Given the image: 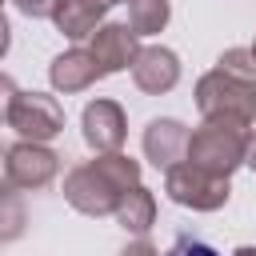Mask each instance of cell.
<instances>
[{"label":"cell","instance_id":"ac0fdd59","mask_svg":"<svg viewBox=\"0 0 256 256\" xmlns=\"http://www.w3.org/2000/svg\"><path fill=\"white\" fill-rule=\"evenodd\" d=\"M12 4H16V8H20L28 20H44V16L52 20V8H56L60 0H12Z\"/></svg>","mask_w":256,"mask_h":256},{"label":"cell","instance_id":"d4e9b609","mask_svg":"<svg viewBox=\"0 0 256 256\" xmlns=\"http://www.w3.org/2000/svg\"><path fill=\"white\" fill-rule=\"evenodd\" d=\"M104 4H128V0H104Z\"/></svg>","mask_w":256,"mask_h":256},{"label":"cell","instance_id":"8fae6325","mask_svg":"<svg viewBox=\"0 0 256 256\" xmlns=\"http://www.w3.org/2000/svg\"><path fill=\"white\" fill-rule=\"evenodd\" d=\"M48 80H52L56 92L72 96V92L92 88V84L104 80V76H100V68H96V60H92L88 48H68V52H60V56L48 64Z\"/></svg>","mask_w":256,"mask_h":256},{"label":"cell","instance_id":"4316f807","mask_svg":"<svg viewBox=\"0 0 256 256\" xmlns=\"http://www.w3.org/2000/svg\"><path fill=\"white\" fill-rule=\"evenodd\" d=\"M0 12H4V0H0Z\"/></svg>","mask_w":256,"mask_h":256},{"label":"cell","instance_id":"277c9868","mask_svg":"<svg viewBox=\"0 0 256 256\" xmlns=\"http://www.w3.org/2000/svg\"><path fill=\"white\" fill-rule=\"evenodd\" d=\"M252 88L256 80H244L228 68H212L196 80V108L204 120L212 116H232V120H248V100H252ZM252 124V120H248Z\"/></svg>","mask_w":256,"mask_h":256},{"label":"cell","instance_id":"9a60e30c","mask_svg":"<svg viewBox=\"0 0 256 256\" xmlns=\"http://www.w3.org/2000/svg\"><path fill=\"white\" fill-rule=\"evenodd\" d=\"M24 228H28V212H24L20 192H0V244L20 240Z\"/></svg>","mask_w":256,"mask_h":256},{"label":"cell","instance_id":"8992f818","mask_svg":"<svg viewBox=\"0 0 256 256\" xmlns=\"http://www.w3.org/2000/svg\"><path fill=\"white\" fill-rule=\"evenodd\" d=\"M60 172V156L48 144H32V140H16L4 152V176L16 192H36L48 188Z\"/></svg>","mask_w":256,"mask_h":256},{"label":"cell","instance_id":"ba28073f","mask_svg":"<svg viewBox=\"0 0 256 256\" xmlns=\"http://www.w3.org/2000/svg\"><path fill=\"white\" fill-rule=\"evenodd\" d=\"M88 52L100 68V76H116L124 68H132L136 52H140V36L128 28V24H100L92 36H88Z\"/></svg>","mask_w":256,"mask_h":256},{"label":"cell","instance_id":"603a6c76","mask_svg":"<svg viewBox=\"0 0 256 256\" xmlns=\"http://www.w3.org/2000/svg\"><path fill=\"white\" fill-rule=\"evenodd\" d=\"M232 256H256V244H240V248H236Z\"/></svg>","mask_w":256,"mask_h":256},{"label":"cell","instance_id":"52a82bcc","mask_svg":"<svg viewBox=\"0 0 256 256\" xmlns=\"http://www.w3.org/2000/svg\"><path fill=\"white\" fill-rule=\"evenodd\" d=\"M80 132H84V144L104 156V152H120L124 148V136H128V116L116 100L108 96H96L84 104V116H80Z\"/></svg>","mask_w":256,"mask_h":256},{"label":"cell","instance_id":"484cf974","mask_svg":"<svg viewBox=\"0 0 256 256\" xmlns=\"http://www.w3.org/2000/svg\"><path fill=\"white\" fill-rule=\"evenodd\" d=\"M252 56H256V40H252Z\"/></svg>","mask_w":256,"mask_h":256},{"label":"cell","instance_id":"e0dca14e","mask_svg":"<svg viewBox=\"0 0 256 256\" xmlns=\"http://www.w3.org/2000/svg\"><path fill=\"white\" fill-rule=\"evenodd\" d=\"M16 96H20V88H16V80H12L8 72H0V124H8V112H12V104H16Z\"/></svg>","mask_w":256,"mask_h":256},{"label":"cell","instance_id":"44dd1931","mask_svg":"<svg viewBox=\"0 0 256 256\" xmlns=\"http://www.w3.org/2000/svg\"><path fill=\"white\" fill-rule=\"evenodd\" d=\"M244 164L256 172V132H248V152H244Z\"/></svg>","mask_w":256,"mask_h":256},{"label":"cell","instance_id":"5bb4252c","mask_svg":"<svg viewBox=\"0 0 256 256\" xmlns=\"http://www.w3.org/2000/svg\"><path fill=\"white\" fill-rule=\"evenodd\" d=\"M168 20H172L168 0H128V28L136 36H156L168 28Z\"/></svg>","mask_w":256,"mask_h":256},{"label":"cell","instance_id":"cb8c5ba5","mask_svg":"<svg viewBox=\"0 0 256 256\" xmlns=\"http://www.w3.org/2000/svg\"><path fill=\"white\" fill-rule=\"evenodd\" d=\"M248 120L256 124V88H252V100H248Z\"/></svg>","mask_w":256,"mask_h":256},{"label":"cell","instance_id":"2e32d148","mask_svg":"<svg viewBox=\"0 0 256 256\" xmlns=\"http://www.w3.org/2000/svg\"><path fill=\"white\" fill-rule=\"evenodd\" d=\"M168 256H220V252H216L212 244H204V240H196V236H188V232H180Z\"/></svg>","mask_w":256,"mask_h":256},{"label":"cell","instance_id":"3957f363","mask_svg":"<svg viewBox=\"0 0 256 256\" xmlns=\"http://www.w3.org/2000/svg\"><path fill=\"white\" fill-rule=\"evenodd\" d=\"M164 192H168V200L180 204V208L216 212V208L228 204L232 180H228V176H212V172H204V168H196V164L184 160V164H176V168L164 172Z\"/></svg>","mask_w":256,"mask_h":256},{"label":"cell","instance_id":"5b68a950","mask_svg":"<svg viewBox=\"0 0 256 256\" xmlns=\"http://www.w3.org/2000/svg\"><path fill=\"white\" fill-rule=\"evenodd\" d=\"M8 128H16L20 140L48 144L52 136L64 132V104L48 92H20L8 112Z\"/></svg>","mask_w":256,"mask_h":256},{"label":"cell","instance_id":"d6986e66","mask_svg":"<svg viewBox=\"0 0 256 256\" xmlns=\"http://www.w3.org/2000/svg\"><path fill=\"white\" fill-rule=\"evenodd\" d=\"M120 256H160V248H156L152 240H144V236H140V240L124 244V248H120Z\"/></svg>","mask_w":256,"mask_h":256},{"label":"cell","instance_id":"9c48e42d","mask_svg":"<svg viewBox=\"0 0 256 256\" xmlns=\"http://www.w3.org/2000/svg\"><path fill=\"white\" fill-rule=\"evenodd\" d=\"M132 84L148 96H164L180 84V56L164 44H148L132 60Z\"/></svg>","mask_w":256,"mask_h":256},{"label":"cell","instance_id":"4fadbf2b","mask_svg":"<svg viewBox=\"0 0 256 256\" xmlns=\"http://www.w3.org/2000/svg\"><path fill=\"white\" fill-rule=\"evenodd\" d=\"M116 224L124 228V232H132V236H144L152 224H156V196L140 184V188H132L124 200H120V208H116Z\"/></svg>","mask_w":256,"mask_h":256},{"label":"cell","instance_id":"30bf717a","mask_svg":"<svg viewBox=\"0 0 256 256\" xmlns=\"http://www.w3.org/2000/svg\"><path fill=\"white\" fill-rule=\"evenodd\" d=\"M188 136H192V132H188L176 116H156V120H148L140 144H144V156H148L160 172H168V168L184 164V156H188Z\"/></svg>","mask_w":256,"mask_h":256},{"label":"cell","instance_id":"7a4b0ae2","mask_svg":"<svg viewBox=\"0 0 256 256\" xmlns=\"http://www.w3.org/2000/svg\"><path fill=\"white\" fill-rule=\"evenodd\" d=\"M248 132L252 124L248 120H232V116H212L204 120L192 136H188V164L212 172V176H232L240 164H244V152H248Z\"/></svg>","mask_w":256,"mask_h":256},{"label":"cell","instance_id":"7402d4cb","mask_svg":"<svg viewBox=\"0 0 256 256\" xmlns=\"http://www.w3.org/2000/svg\"><path fill=\"white\" fill-rule=\"evenodd\" d=\"M4 152H8V148L0 144V192H16V188L8 184V176H4Z\"/></svg>","mask_w":256,"mask_h":256},{"label":"cell","instance_id":"6da1fadb","mask_svg":"<svg viewBox=\"0 0 256 256\" xmlns=\"http://www.w3.org/2000/svg\"><path fill=\"white\" fill-rule=\"evenodd\" d=\"M140 188V160L124 152H104L64 172V200L84 216H116L120 200Z\"/></svg>","mask_w":256,"mask_h":256},{"label":"cell","instance_id":"ffe728a7","mask_svg":"<svg viewBox=\"0 0 256 256\" xmlns=\"http://www.w3.org/2000/svg\"><path fill=\"white\" fill-rule=\"evenodd\" d=\"M8 44H12V28H8V20H4V12H0V60L8 56Z\"/></svg>","mask_w":256,"mask_h":256},{"label":"cell","instance_id":"7c38bea8","mask_svg":"<svg viewBox=\"0 0 256 256\" xmlns=\"http://www.w3.org/2000/svg\"><path fill=\"white\" fill-rule=\"evenodd\" d=\"M104 12H108L104 0H60V4L52 8V24H56L60 36L84 40V36H92V32L104 24Z\"/></svg>","mask_w":256,"mask_h":256}]
</instances>
